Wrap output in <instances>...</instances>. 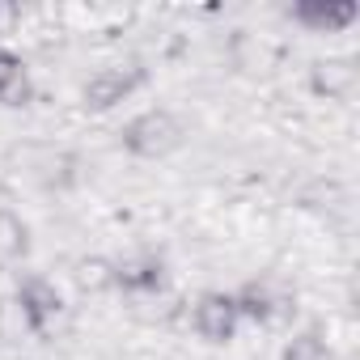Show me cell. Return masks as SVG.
I'll return each instance as SVG.
<instances>
[{
    "label": "cell",
    "mask_w": 360,
    "mask_h": 360,
    "mask_svg": "<svg viewBox=\"0 0 360 360\" xmlns=\"http://www.w3.org/2000/svg\"><path fill=\"white\" fill-rule=\"evenodd\" d=\"M140 81H144V72H140L136 64H115V68L94 72V77L85 81L81 98H85L89 110H110V106H119L123 98H131V94L140 89Z\"/></svg>",
    "instance_id": "2"
},
{
    "label": "cell",
    "mask_w": 360,
    "mask_h": 360,
    "mask_svg": "<svg viewBox=\"0 0 360 360\" xmlns=\"http://www.w3.org/2000/svg\"><path fill=\"white\" fill-rule=\"evenodd\" d=\"M81 284L85 288H110L115 284V267L102 263V259H89V263H81Z\"/></svg>",
    "instance_id": "12"
},
{
    "label": "cell",
    "mask_w": 360,
    "mask_h": 360,
    "mask_svg": "<svg viewBox=\"0 0 360 360\" xmlns=\"http://www.w3.org/2000/svg\"><path fill=\"white\" fill-rule=\"evenodd\" d=\"M30 98V81L26 68L13 51H0V106H26Z\"/></svg>",
    "instance_id": "7"
},
{
    "label": "cell",
    "mask_w": 360,
    "mask_h": 360,
    "mask_svg": "<svg viewBox=\"0 0 360 360\" xmlns=\"http://www.w3.org/2000/svg\"><path fill=\"white\" fill-rule=\"evenodd\" d=\"M26 225L13 212H0V267H13L26 259Z\"/></svg>",
    "instance_id": "10"
},
{
    "label": "cell",
    "mask_w": 360,
    "mask_h": 360,
    "mask_svg": "<svg viewBox=\"0 0 360 360\" xmlns=\"http://www.w3.org/2000/svg\"><path fill=\"white\" fill-rule=\"evenodd\" d=\"M233 305H238V318H250V322H271L276 314V297L267 292V284H246L233 292Z\"/></svg>",
    "instance_id": "9"
},
{
    "label": "cell",
    "mask_w": 360,
    "mask_h": 360,
    "mask_svg": "<svg viewBox=\"0 0 360 360\" xmlns=\"http://www.w3.org/2000/svg\"><path fill=\"white\" fill-rule=\"evenodd\" d=\"M178 140H183V127H178V119L169 110H144L123 127V148L131 157H144V161H157V157L174 153Z\"/></svg>",
    "instance_id": "1"
},
{
    "label": "cell",
    "mask_w": 360,
    "mask_h": 360,
    "mask_svg": "<svg viewBox=\"0 0 360 360\" xmlns=\"http://www.w3.org/2000/svg\"><path fill=\"white\" fill-rule=\"evenodd\" d=\"M115 288L140 297V292H157L161 288V263L157 259H131L115 267Z\"/></svg>",
    "instance_id": "6"
},
{
    "label": "cell",
    "mask_w": 360,
    "mask_h": 360,
    "mask_svg": "<svg viewBox=\"0 0 360 360\" xmlns=\"http://www.w3.org/2000/svg\"><path fill=\"white\" fill-rule=\"evenodd\" d=\"M352 85H356V68H352V60H326V64L314 68V89L326 94V98H347Z\"/></svg>",
    "instance_id": "8"
},
{
    "label": "cell",
    "mask_w": 360,
    "mask_h": 360,
    "mask_svg": "<svg viewBox=\"0 0 360 360\" xmlns=\"http://www.w3.org/2000/svg\"><path fill=\"white\" fill-rule=\"evenodd\" d=\"M292 22L305 26L309 34H339L356 22V5H297Z\"/></svg>",
    "instance_id": "5"
},
{
    "label": "cell",
    "mask_w": 360,
    "mask_h": 360,
    "mask_svg": "<svg viewBox=\"0 0 360 360\" xmlns=\"http://www.w3.org/2000/svg\"><path fill=\"white\" fill-rule=\"evenodd\" d=\"M280 360H335V352H330L314 330H305V335L288 339V347H284V356H280Z\"/></svg>",
    "instance_id": "11"
},
{
    "label": "cell",
    "mask_w": 360,
    "mask_h": 360,
    "mask_svg": "<svg viewBox=\"0 0 360 360\" xmlns=\"http://www.w3.org/2000/svg\"><path fill=\"white\" fill-rule=\"evenodd\" d=\"M18 305H22V314L30 318V326L34 330H43L56 314H60V292H56V284L51 280H43V276H30L22 288H18V297H13Z\"/></svg>",
    "instance_id": "4"
},
{
    "label": "cell",
    "mask_w": 360,
    "mask_h": 360,
    "mask_svg": "<svg viewBox=\"0 0 360 360\" xmlns=\"http://www.w3.org/2000/svg\"><path fill=\"white\" fill-rule=\"evenodd\" d=\"M238 305H233V292H204L195 301V314H191V326L200 339L208 343H229L238 335Z\"/></svg>",
    "instance_id": "3"
}]
</instances>
